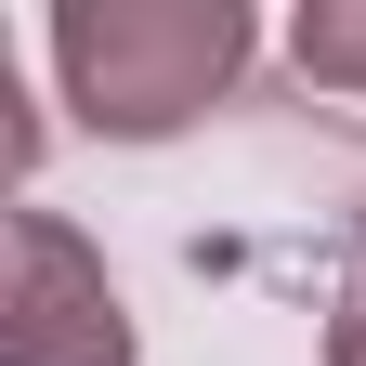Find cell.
Wrapping results in <instances>:
<instances>
[{
  "label": "cell",
  "instance_id": "6da1fadb",
  "mask_svg": "<svg viewBox=\"0 0 366 366\" xmlns=\"http://www.w3.org/2000/svg\"><path fill=\"white\" fill-rule=\"evenodd\" d=\"M53 79L92 131L157 144L249 79V0H53Z\"/></svg>",
  "mask_w": 366,
  "mask_h": 366
},
{
  "label": "cell",
  "instance_id": "7a4b0ae2",
  "mask_svg": "<svg viewBox=\"0 0 366 366\" xmlns=\"http://www.w3.org/2000/svg\"><path fill=\"white\" fill-rule=\"evenodd\" d=\"M0 366H131V314H118V288H105V262H92L53 209H26V222H14Z\"/></svg>",
  "mask_w": 366,
  "mask_h": 366
},
{
  "label": "cell",
  "instance_id": "3957f363",
  "mask_svg": "<svg viewBox=\"0 0 366 366\" xmlns=\"http://www.w3.org/2000/svg\"><path fill=\"white\" fill-rule=\"evenodd\" d=\"M288 53H301L314 92H366V0H301Z\"/></svg>",
  "mask_w": 366,
  "mask_h": 366
},
{
  "label": "cell",
  "instance_id": "277c9868",
  "mask_svg": "<svg viewBox=\"0 0 366 366\" xmlns=\"http://www.w3.org/2000/svg\"><path fill=\"white\" fill-rule=\"evenodd\" d=\"M327 366H366V274L327 301Z\"/></svg>",
  "mask_w": 366,
  "mask_h": 366
}]
</instances>
